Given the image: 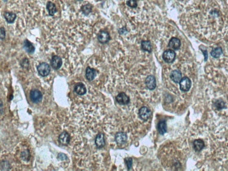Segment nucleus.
Here are the masks:
<instances>
[{
  "label": "nucleus",
  "mask_w": 228,
  "mask_h": 171,
  "mask_svg": "<svg viewBox=\"0 0 228 171\" xmlns=\"http://www.w3.org/2000/svg\"><path fill=\"white\" fill-rule=\"evenodd\" d=\"M202 51L204 55V61H206L208 59V54L207 51L206 50Z\"/></svg>",
  "instance_id": "nucleus-30"
},
{
  "label": "nucleus",
  "mask_w": 228,
  "mask_h": 171,
  "mask_svg": "<svg viewBox=\"0 0 228 171\" xmlns=\"http://www.w3.org/2000/svg\"><path fill=\"white\" fill-rule=\"evenodd\" d=\"M151 110L146 106H143L139 110V115L140 119L144 121H147L151 116Z\"/></svg>",
  "instance_id": "nucleus-6"
},
{
  "label": "nucleus",
  "mask_w": 228,
  "mask_h": 171,
  "mask_svg": "<svg viewBox=\"0 0 228 171\" xmlns=\"http://www.w3.org/2000/svg\"><path fill=\"white\" fill-rule=\"evenodd\" d=\"M223 51L222 48L220 47L216 48L211 51V55L213 58H215L220 57L222 54Z\"/></svg>",
  "instance_id": "nucleus-23"
},
{
  "label": "nucleus",
  "mask_w": 228,
  "mask_h": 171,
  "mask_svg": "<svg viewBox=\"0 0 228 171\" xmlns=\"http://www.w3.org/2000/svg\"><path fill=\"white\" fill-rule=\"evenodd\" d=\"M46 8L50 16H53L57 12V10L56 6L52 2H50V1L48 2L46 4Z\"/></svg>",
  "instance_id": "nucleus-18"
},
{
  "label": "nucleus",
  "mask_w": 228,
  "mask_h": 171,
  "mask_svg": "<svg viewBox=\"0 0 228 171\" xmlns=\"http://www.w3.org/2000/svg\"><path fill=\"white\" fill-rule=\"evenodd\" d=\"M141 48L143 50L151 53L152 52V45L150 41H142L141 43Z\"/></svg>",
  "instance_id": "nucleus-22"
},
{
  "label": "nucleus",
  "mask_w": 228,
  "mask_h": 171,
  "mask_svg": "<svg viewBox=\"0 0 228 171\" xmlns=\"http://www.w3.org/2000/svg\"><path fill=\"white\" fill-rule=\"evenodd\" d=\"M145 84L148 89L153 90L156 86V78L153 76H148L145 80Z\"/></svg>",
  "instance_id": "nucleus-7"
},
{
  "label": "nucleus",
  "mask_w": 228,
  "mask_h": 171,
  "mask_svg": "<svg viewBox=\"0 0 228 171\" xmlns=\"http://www.w3.org/2000/svg\"><path fill=\"white\" fill-rule=\"evenodd\" d=\"M214 105L218 110H222V109L225 108L226 104H225V102H224V101L218 100L216 101V102L214 103Z\"/></svg>",
  "instance_id": "nucleus-25"
},
{
  "label": "nucleus",
  "mask_w": 228,
  "mask_h": 171,
  "mask_svg": "<svg viewBox=\"0 0 228 171\" xmlns=\"http://www.w3.org/2000/svg\"><path fill=\"white\" fill-rule=\"evenodd\" d=\"M125 161L127 166V169H128V170L130 169L132 167V163H133L132 158H131V157L127 158Z\"/></svg>",
  "instance_id": "nucleus-27"
},
{
  "label": "nucleus",
  "mask_w": 228,
  "mask_h": 171,
  "mask_svg": "<svg viewBox=\"0 0 228 171\" xmlns=\"http://www.w3.org/2000/svg\"><path fill=\"white\" fill-rule=\"evenodd\" d=\"M127 136L126 133L123 132H119L115 136V141L117 144H122L127 140Z\"/></svg>",
  "instance_id": "nucleus-10"
},
{
  "label": "nucleus",
  "mask_w": 228,
  "mask_h": 171,
  "mask_svg": "<svg viewBox=\"0 0 228 171\" xmlns=\"http://www.w3.org/2000/svg\"><path fill=\"white\" fill-rule=\"evenodd\" d=\"M110 36L107 31H101L98 35V40L101 44L107 43L110 40Z\"/></svg>",
  "instance_id": "nucleus-9"
},
{
  "label": "nucleus",
  "mask_w": 228,
  "mask_h": 171,
  "mask_svg": "<svg viewBox=\"0 0 228 171\" xmlns=\"http://www.w3.org/2000/svg\"><path fill=\"white\" fill-rule=\"evenodd\" d=\"M62 64V59L60 57L57 55L53 57L51 60V65L53 69L55 70H58L61 68Z\"/></svg>",
  "instance_id": "nucleus-8"
},
{
  "label": "nucleus",
  "mask_w": 228,
  "mask_h": 171,
  "mask_svg": "<svg viewBox=\"0 0 228 171\" xmlns=\"http://www.w3.org/2000/svg\"><path fill=\"white\" fill-rule=\"evenodd\" d=\"M97 75L96 70L94 68L87 67L86 70V77L88 81H91L94 80Z\"/></svg>",
  "instance_id": "nucleus-15"
},
{
  "label": "nucleus",
  "mask_w": 228,
  "mask_h": 171,
  "mask_svg": "<svg viewBox=\"0 0 228 171\" xmlns=\"http://www.w3.org/2000/svg\"><path fill=\"white\" fill-rule=\"evenodd\" d=\"M30 98L33 102L35 103L41 102L42 99V94L39 90L33 89L30 92Z\"/></svg>",
  "instance_id": "nucleus-4"
},
{
  "label": "nucleus",
  "mask_w": 228,
  "mask_h": 171,
  "mask_svg": "<svg viewBox=\"0 0 228 171\" xmlns=\"http://www.w3.org/2000/svg\"><path fill=\"white\" fill-rule=\"evenodd\" d=\"M81 10L85 15H88L92 11V6L90 4L83 6L82 7Z\"/></svg>",
  "instance_id": "nucleus-24"
},
{
  "label": "nucleus",
  "mask_w": 228,
  "mask_h": 171,
  "mask_svg": "<svg viewBox=\"0 0 228 171\" xmlns=\"http://www.w3.org/2000/svg\"><path fill=\"white\" fill-rule=\"evenodd\" d=\"M58 157L60 160H65L68 159L67 156L65 154H63V153H60V154H58Z\"/></svg>",
  "instance_id": "nucleus-29"
},
{
  "label": "nucleus",
  "mask_w": 228,
  "mask_h": 171,
  "mask_svg": "<svg viewBox=\"0 0 228 171\" xmlns=\"http://www.w3.org/2000/svg\"><path fill=\"white\" fill-rule=\"evenodd\" d=\"M74 91L77 94L79 95H84L86 92V87L82 83L77 84L74 88Z\"/></svg>",
  "instance_id": "nucleus-17"
},
{
  "label": "nucleus",
  "mask_w": 228,
  "mask_h": 171,
  "mask_svg": "<svg viewBox=\"0 0 228 171\" xmlns=\"http://www.w3.org/2000/svg\"><path fill=\"white\" fill-rule=\"evenodd\" d=\"M116 101L119 104L125 105L128 104L130 102V99L124 92H120L116 98Z\"/></svg>",
  "instance_id": "nucleus-5"
},
{
  "label": "nucleus",
  "mask_w": 228,
  "mask_h": 171,
  "mask_svg": "<svg viewBox=\"0 0 228 171\" xmlns=\"http://www.w3.org/2000/svg\"><path fill=\"white\" fill-rule=\"evenodd\" d=\"M24 48L25 50L28 53H33L35 51V47L34 46L30 41L27 39L24 41Z\"/></svg>",
  "instance_id": "nucleus-21"
},
{
  "label": "nucleus",
  "mask_w": 228,
  "mask_h": 171,
  "mask_svg": "<svg viewBox=\"0 0 228 171\" xmlns=\"http://www.w3.org/2000/svg\"><path fill=\"white\" fill-rule=\"evenodd\" d=\"M179 84L180 89L183 92L189 91L191 87V81L187 77H184L182 78Z\"/></svg>",
  "instance_id": "nucleus-3"
},
{
  "label": "nucleus",
  "mask_w": 228,
  "mask_h": 171,
  "mask_svg": "<svg viewBox=\"0 0 228 171\" xmlns=\"http://www.w3.org/2000/svg\"><path fill=\"white\" fill-rule=\"evenodd\" d=\"M182 74L181 71L178 70H174L171 72L170 77L171 80L176 84L180 83L182 79Z\"/></svg>",
  "instance_id": "nucleus-12"
},
{
  "label": "nucleus",
  "mask_w": 228,
  "mask_h": 171,
  "mask_svg": "<svg viewBox=\"0 0 228 171\" xmlns=\"http://www.w3.org/2000/svg\"><path fill=\"white\" fill-rule=\"evenodd\" d=\"M70 136L67 132H63L58 137V140L61 144L67 145L70 141Z\"/></svg>",
  "instance_id": "nucleus-14"
},
{
  "label": "nucleus",
  "mask_w": 228,
  "mask_h": 171,
  "mask_svg": "<svg viewBox=\"0 0 228 171\" xmlns=\"http://www.w3.org/2000/svg\"><path fill=\"white\" fill-rule=\"evenodd\" d=\"M95 143L98 148H101L104 147L105 144L104 135L103 133H99L96 136L95 139Z\"/></svg>",
  "instance_id": "nucleus-13"
},
{
  "label": "nucleus",
  "mask_w": 228,
  "mask_h": 171,
  "mask_svg": "<svg viewBox=\"0 0 228 171\" xmlns=\"http://www.w3.org/2000/svg\"><path fill=\"white\" fill-rule=\"evenodd\" d=\"M193 147L195 151L197 152H199L202 151L203 149L205 147V143L204 141L201 139H195L193 142Z\"/></svg>",
  "instance_id": "nucleus-11"
},
{
  "label": "nucleus",
  "mask_w": 228,
  "mask_h": 171,
  "mask_svg": "<svg viewBox=\"0 0 228 171\" xmlns=\"http://www.w3.org/2000/svg\"><path fill=\"white\" fill-rule=\"evenodd\" d=\"M4 17L7 22L9 23H13L16 18L17 15L15 13L10 12H6L4 14Z\"/></svg>",
  "instance_id": "nucleus-19"
},
{
  "label": "nucleus",
  "mask_w": 228,
  "mask_h": 171,
  "mask_svg": "<svg viewBox=\"0 0 228 171\" xmlns=\"http://www.w3.org/2000/svg\"><path fill=\"white\" fill-rule=\"evenodd\" d=\"M37 70L42 77H46L50 73V67L46 62H42L38 65Z\"/></svg>",
  "instance_id": "nucleus-2"
},
{
  "label": "nucleus",
  "mask_w": 228,
  "mask_h": 171,
  "mask_svg": "<svg viewBox=\"0 0 228 171\" xmlns=\"http://www.w3.org/2000/svg\"><path fill=\"white\" fill-rule=\"evenodd\" d=\"M127 5L132 8L137 7V2L136 0H127Z\"/></svg>",
  "instance_id": "nucleus-26"
},
{
  "label": "nucleus",
  "mask_w": 228,
  "mask_h": 171,
  "mask_svg": "<svg viewBox=\"0 0 228 171\" xmlns=\"http://www.w3.org/2000/svg\"><path fill=\"white\" fill-rule=\"evenodd\" d=\"M81 1H82V0H81Z\"/></svg>",
  "instance_id": "nucleus-32"
},
{
  "label": "nucleus",
  "mask_w": 228,
  "mask_h": 171,
  "mask_svg": "<svg viewBox=\"0 0 228 171\" xmlns=\"http://www.w3.org/2000/svg\"><path fill=\"white\" fill-rule=\"evenodd\" d=\"M1 39L3 40L6 37V31L4 28L1 27Z\"/></svg>",
  "instance_id": "nucleus-28"
},
{
  "label": "nucleus",
  "mask_w": 228,
  "mask_h": 171,
  "mask_svg": "<svg viewBox=\"0 0 228 171\" xmlns=\"http://www.w3.org/2000/svg\"><path fill=\"white\" fill-rule=\"evenodd\" d=\"M168 46L174 50H178L181 47V41L177 38L173 37L169 41Z\"/></svg>",
  "instance_id": "nucleus-16"
},
{
  "label": "nucleus",
  "mask_w": 228,
  "mask_h": 171,
  "mask_svg": "<svg viewBox=\"0 0 228 171\" xmlns=\"http://www.w3.org/2000/svg\"><path fill=\"white\" fill-rule=\"evenodd\" d=\"M4 1H5V2H6V1H7L8 0H3Z\"/></svg>",
  "instance_id": "nucleus-31"
},
{
  "label": "nucleus",
  "mask_w": 228,
  "mask_h": 171,
  "mask_svg": "<svg viewBox=\"0 0 228 171\" xmlns=\"http://www.w3.org/2000/svg\"><path fill=\"white\" fill-rule=\"evenodd\" d=\"M157 128L159 133L160 135H164L166 132L167 130L166 121H160L158 123Z\"/></svg>",
  "instance_id": "nucleus-20"
},
{
  "label": "nucleus",
  "mask_w": 228,
  "mask_h": 171,
  "mask_svg": "<svg viewBox=\"0 0 228 171\" xmlns=\"http://www.w3.org/2000/svg\"><path fill=\"white\" fill-rule=\"evenodd\" d=\"M176 53L172 50H165L162 55L163 59L167 63H172L176 59Z\"/></svg>",
  "instance_id": "nucleus-1"
}]
</instances>
